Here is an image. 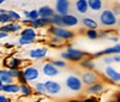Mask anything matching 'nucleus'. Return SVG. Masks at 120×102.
Here are the masks:
<instances>
[{
	"mask_svg": "<svg viewBox=\"0 0 120 102\" xmlns=\"http://www.w3.org/2000/svg\"><path fill=\"white\" fill-rule=\"evenodd\" d=\"M60 57H61V59L65 60V61L81 63L84 58H90L93 55L90 53L84 52V50H82V49H78V48H75L72 46H68L65 50H63V52L60 53Z\"/></svg>",
	"mask_w": 120,
	"mask_h": 102,
	"instance_id": "nucleus-1",
	"label": "nucleus"
},
{
	"mask_svg": "<svg viewBox=\"0 0 120 102\" xmlns=\"http://www.w3.org/2000/svg\"><path fill=\"white\" fill-rule=\"evenodd\" d=\"M23 76L18 80V83H35L40 78V70L35 65H26L22 68Z\"/></svg>",
	"mask_w": 120,
	"mask_h": 102,
	"instance_id": "nucleus-2",
	"label": "nucleus"
},
{
	"mask_svg": "<svg viewBox=\"0 0 120 102\" xmlns=\"http://www.w3.org/2000/svg\"><path fill=\"white\" fill-rule=\"evenodd\" d=\"M48 34L51 36H54V37H58L63 41H70L75 37V33L72 31L71 29H67V28H64V26H55V25H51L48 26Z\"/></svg>",
	"mask_w": 120,
	"mask_h": 102,
	"instance_id": "nucleus-3",
	"label": "nucleus"
},
{
	"mask_svg": "<svg viewBox=\"0 0 120 102\" xmlns=\"http://www.w3.org/2000/svg\"><path fill=\"white\" fill-rule=\"evenodd\" d=\"M98 19H100V23H101V25H103V26H106V28L115 26V25H116V22H118V17L114 16V13L112 12L111 8L102 10L101 13H100V16H98Z\"/></svg>",
	"mask_w": 120,
	"mask_h": 102,
	"instance_id": "nucleus-4",
	"label": "nucleus"
},
{
	"mask_svg": "<svg viewBox=\"0 0 120 102\" xmlns=\"http://www.w3.org/2000/svg\"><path fill=\"white\" fill-rule=\"evenodd\" d=\"M65 87L70 91H72V93H79V91H82V89H83V83H82L81 78L78 76L70 75L65 79Z\"/></svg>",
	"mask_w": 120,
	"mask_h": 102,
	"instance_id": "nucleus-5",
	"label": "nucleus"
},
{
	"mask_svg": "<svg viewBox=\"0 0 120 102\" xmlns=\"http://www.w3.org/2000/svg\"><path fill=\"white\" fill-rule=\"evenodd\" d=\"M28 55L31 60H36V61L45 60V59H47V55H48V47L47 46L34 47V48H31L29 50Z\"/></svg>",
	"mask_w": 120,
	"mask_h": 102,
	"instance_id": "nucleus-6",
	"label": "nucleus"
},
{
	"mask_svg": "<svg viewBox=\"0 0 120 102\" xmlns=\"http://www.w3.org/2000/svg\"><path fill=\"white\" fill-rule=\"evenodd\" d=\"M45 83V90H46V95H49V96H54V95H58L63 91V85L59 83L56 80H53V79H48Z\"/></svg>",
	"mask_w": 120,
	"mask_h": 102,
	"instance_id": "nucleus-7",
	"label": "nucleus"
},
{
	"mask_svg": "<svg viewBox=\"0 0 120 102\" xmlns=\"http://www.w3.org/2000/svg\"><path fill=\"white\" fill-rule=\"evenodd\" d=\"M79 78H81L83 85H93L95 84L96 82H98V75L95 72V71H84V72H82V75L79 76Z\"/></svg>",
	"mask_w": 120,
	"mask_h": 102,
	"instance_id": "nucleus-8",
	"label": "nucleus"
},
{
	"mask_svg": "<svg viewBox=\"0 0 120 102\" xmlns=\"http://www.w3.org/2000/svg\"><path fill=\"white\" fill-rule=\"evenodd\" d=\"M41 71H42V73H43L46 77H49V78L56 77V76L60 73L59 68H56L55 66H53L48 60L45 61V63L42 64V66H41Z\"/></svg>",
	"mask_w": 120,
	"mask_h": 102,
	"instance_id": "nucleus-9",
	"label": "nucleus"
},
{
	"mask_svg": "<svg viewBox=\"0 0 120 102\" xmlns=\"http://www.w3.org/2000/svg\"><path fill=\"white\" fill-rule=\"evenodd\" d=\"M105 75L113 83H119L120 82V72L115 70V67H113L112 65H107L105 67Z\"/></svg>",
	"mask_w": 120,
	"mask_h": 102,
	"instance_id": "nucleus-10",
	"label": "nucleus"
},
{
	"mask_svg": "<svg viewBox=\"0 0 120 102\" xmlns=\"http://www.w3.org/2000/svg\"><path fill=\"white\" fill-rule=\"evenodd\" d=\"M106 89H107L106 84L98 80V82H96L95 84L89 85L86 88V94H90V95H100V94L105 93Z\"/></svg>",
	"mask_w": 120,
	"mask_h": 102,
	"instance_id": "nucleus-11",
	"label": "nucleus"
},
{
	"mask_svg": "<svg viewBox=\"0 0 120 102\" xmlns=\"http://www.w3.org/2000/svg\"><path fill=\"white\" fill-rule=\"evenodd\" d=\"M79 24V18L75 15L67 13L65 16H63V26L64 28H75Z\"/></svg>",
	"mask_w": 120,
	"mask_h": 102,
	"instance_id": "nucleus-12",
	"label": "nucleus"
},
{
	"mask_svg": "<svg viewBox=\"0 0 120 102\" xmlns=\"http://www.w3.org/2000/svg\"><path fill=\"white\" fill-rule=\"evenodd\" d=\"M55 13L60 16H65L70 11V1L68 0H56L55 4Z\"/></svg>",
	"mask_w": 120,
	"mask_h": 102,
	"instance_id": "nucleus-13",
	"label": "nucleus"
},
{
	"mask_svg": "<svg viewBox=\"0 0 120 102\" xmlns=\"http://www.w3.org/2000/svg\"><path fill=\"white\" fill-rule=\"evenodd\" d=\"M115 54H120V42L115 43L112 47H107L103 50H100V52L94 54V57H105V55H115Z\"/></svg>",
	"mask_w": 120,
	"mask_h": 102,
	"instance_id": "nucleus-14",
	"label": "nucleus"
},
{
	"mask_svg": "<svg viewBox=\"0 0 120 102\" xmlns=\"http://www.w3.org/2000/svg\"><path fill=\"white\" fill-rule=\"evenodd\" d=\"M23 60L18 58H7V60H4L5 68L13 70V68H22Z\"/></svg>",
	"mask_w": 120,
	"mask_h": 102,
	"instance_id": "nucleus-15",
	"label": "nucleus"
},
{
	"mask_svg": "<svg viewBox=\"0 0 120 102\" xmlns=\"http://www.w3.org/2000/svg\"><path fill=\"white\" fill-rule=\"evenodd\" d=\"M37 11H38L40 18H53V16L55 15V10L48 5L41 6Z\"/></svg>",
	"mask_w": 120,
	"mask_h": 102,
	"instance_id": "nucleus-16",
	"label": "nucleus"
},
{
	"mask_svg": "<svg viewBox=\"0 0 120 102\" xmlns=\"http://www.w3.org/2000/svg\"><path fill=\"white\" fill-rule=\"evenodd\" d=\"M0 82L3 84H8V83H12V82H16L11 75V71L8 68H0Z\"/></svg>",
	"mask_w": 120,
	"mask_h": 102,
	"instance_id": "nucleus-17",
	"label": "nucleus"
},
{
	"mask_svg": "<svg viewBox=\"0 0 120 102\" xmlns=\"http://www.w3.org/2000/svg\"><path fill=\"white\" fill-rule=\"evenodd\" d=\"M19 90H21V84H19L18 82H12V83H8V84H4L3 93H5V94H18Z\"/></svg>",
	"mask_w": 120,
	"mask_h": 102,
	"instance_id": "nucleus-18",
	"label": "nucleus"
},
{
	"mask_svg": "<svg viewBox=\"0 0 120 102\" xmlns=\"http://www.w3.org/2000/svg\"><path fill=\"white\" fill-rule=\"evenodd\" d=\"M79 66L82 68H84L85 71H95L96 70V63L94 61V58H84L81 63H79Z\"/></svg>",
	"mask_w": 120,
	"mask_h": 102,
	"instance_id": "nucleus-19",
	"label": "nucleus"
},
{
	"mask_svg": "<svg viewBox=\"0 0 120 102\" xmlns=\"http://www.w3.org/2000/svg\"><path fill=\"white\" fill-rule=\"evenodd\" d=\"M82 24L85 29H94V30H97L98 28V23L91 17H83L82 18Z\"/></svg>",
	"mask_w": 120,
	"mask_h": 102,
	"instance_id": "nucleus-20",
	"label": "nucleus"
},
{
	"mask_svg": "<svg viewBox=\"0 0 120 102\" xmlns=\"http://www.w3.org/2000/svg\"><path fill=\"white\" fill-rule=\"evenodd\" d=\"M88 1V7L94 12H100L103 8V1L102 0H86Z\"/></svg>",
	"mask_w": 120,
	"mask_h": 102,
	"instance_id": "nucleus-21",
	"label": "nucleus"
},
{
	"mask_svg": "<svg viewBox=\"0 0 120 102\" xmlns=\"http://www.w3.org/2000/svg\"><path fill=\"white\" fill-rule=\"evenodd\" d=\"M19 36H26V37L37 38L38 37V31L35 30L34 28H31V26H24L21 30V33H19Z\"/></svg>",
	"mask_w": 120,
	"mask_h": 102,
	"instance_id": "nucleus-22",
	"label": "nucleus"
},
{
	"mask_svg": "<svg viewBox=\"0 0 120 102\" xmlns=\"http://www.w3.org/2000/svg\"><path fill=\"white\" fill-rule=\"evenodd\" d=\"M75 7H76V10H77V12L81 13V15H85V13L89 11L88 1H86V0H76Z\"/></svg>",
	"mask_w": 120,
	"mask_h": 102,
	"instance_id": "nucleus-23",
	"label": "nucleus"
},
{
	"mask_svg": "<svg viewBox=\"0 0 120 102\" xmlns=\"http://www.w3.org/2000/svg\"><path fill=\"white\" fill-rule=\"evenodd\" d=\"M24 97H30L33 94H34V90H33V87H30L29 83H21V90H19Z\"/></svg>",
	"mask_w": 120,
	"mask_h": 102,
	"instance_id": "nucleus-24",
	"label": "nucleus"
},
{
	"mask_svg": "<svg viewBox=\"0 0 120 102\" xmlns=\"http://www.w3.org/2000/svg\"><path fill=\"white\" fill-rule=\"evenodd\" d=\"M37 41V38L34 37H26V36H19L17 40V43L19 46H29V45H33Z\"/></svg>",
	"mask_w": 120,
	"mask_h": 102,
	"instance_id": "nucleus-25",
	"label": "nucleus"
},
{
	"mask_svg": "<svg viewBox=\"0 0 120 102\" xmlns=\"http://www.w3.org/2000/svg\"><path fill=\"white\" fill-rule=\"evenodd\" d=\"M33 90L38 95L46 96V90H45V83L43 82H35L34 87H33Z\"/></svg>",
	"mask_w": 120,
	"mask_h": 102,
	"instance_id": "nucleus-26",
	"label": "nucleus"
},
{
	"mask_svg": "<svg viewBox=\"0 0 120 102\" xmlns=\"http://www.w3.org/2000/svg\"><path fill=\"white\" fill-rule=\"evenodd\" d=\"M6 15L11 19V22H21L22 20V16L15 10H6Z\"/></svg>",
	"mask_w": 120,
	"mask_h": 102,
	"instance_id": "nucleus-27",
	"label": "nucleus"
},
{
	"mask_svg": "<svg viewBox=\"0 0 120 102\" xmlns=\"http://www.w3.org/2000/svg\"><path fill=\"white\" fill-rule=\"evenodd\" d=\"M48 61L56 68H63V67H66V65H67V63L63 59H49Z\"/></svg>",
	"mask_w": 120,
	"mask_h": 102,
	"instance_id": "nucleus-28",
	"label": "nucleus"
},
{
	"mask_svg": "<svg viewBox=\"0 0 120 102\" xmlns=\"http://www.w3.org/2000/svg\"><path fill=\"white\" fill-rule=\"evenodd\" d=\"M85 35L89 40H97L100 37V33L97 31V30H94V29H86L85 31Z\"/></svg>",
	"mask_w": 120,
	"mask_h": 102,
	"instance_id": "nucleus-29",
	"label": "nucleus"
},
{
	"mask_svg": "<svg viewBox=\"0 0 120 102\" xmlns=\"http://www.w3.org/2000/svg\"><path fill=\"white\" fill-rule=\"evenodd\" d=\"M52 22L53 24L52 25H55V26H63V16H60L58 13H55L52 18Z\"/></svg>",
	"mask_w": 120,
	"mask_h": 102,
	"instance_id": "nucleus-30",
	"label": "nucleus"
},
{
	"mask_svg": "<svg viewBox=\"0 0 120 102\" xmlns=\"http://www.w3.org/2000/svg\"><path fill=\"white\" fill-rule=\"evenodd\" d=\"M11 71V75L13 77L15 80H19L23 76V72H22V68H13V70H10Z\"/></svg>",
	"mask_w": 120,
	"mask_h": 102,
	"instance_id": "nucleus-31",
	"label": "nucleus"
},
{
	"mask_svg": "<svg viewBox=\"0 0 120 102\" xmlns=\"http://www.w3.org/2000/svg\"><path fill=\"white\" fill-rule=\"evenodd\" d=\"M0 31L6 33V34H11V33H13V30H12V22H10V23H7V24L0 25Z\"/></svg>",
	"mask_w": 120,
	"mask_h": 102,
	"instance_id": "nucleus-32",
	"label": "nucleus"
},
{
	"mask_svg": "<svg viewBox=\"0 0 120 102\" xmlns=\"http://www.w3.org/2000/svg\"><path fill=\"white\" fill-rule=\"evenodd\" d=\"M38 18H40V15H38L37 10H30L29 11V19L31 20V22H34V20H36Z\"/></svg>",
	"mask_w": 120,
	"mask_h": 102,
	"instance_id": "nucleus-33",
	"label": "nucleus"
},
{
	"mask_svg": "<svg viewBox=\"0 0 120 102\" xmlns=\"http://www.w3.org/2000/svg\"><path fill=\"white\" fill-rule=\"evenodd\" d=\"M49 42H51V45H53V46L55 47V46H59V45H64L65 41L60 40V38H58V37H54V36H51V38H49Z\"/></svg>",
	"mask_w": 120,
	"mask_h": 102,
	"instance_id": "nucleus-34",
	"label": "nucleus"
},
{
	"mask_svg": "<svg viewBox=\"0 0 120 102\" xmlns=\"http://www.w3.org/2000/svg\"><path fill=\"white\" fill-rule=\"evenodd\" d=\"M102 63H103L106 66L114 64V63H113V59H112V55H105V57H102Z\"/></svg>",
	"mask_w": 120,
	"mask_h": 102,
	"instance_id": "nucleus-35",
	"label": "nucleus"
},
{
	"mask_svg": "<svg viewBox=\"0 0 120 102\" xmlns=\"http://www.w3.org/2000/svg\"><path fill=\"white\" fill-rule=\"evenodd\" d=\"M111 10H112V12L114 13L115 17H119V16H120V6H119V5H114Z\"/></svg>",
	"mask_w": 120,
	"mask_h": 102,
	"instance_id": "nucleus-36",
	"label": "nucleus"
},
{
	"mask_svg": "<svg viewBox=\"0 0 120 102\" xmlns=\"http://www.w3.org/2000/svg\"><path fill=\"white\" fill-rule=\"evenodd\" d=\"M0 102H11V100L5 94H0Z\"/></svg>",
	"mask_w": 120,
	"mask_h": 102,
	"instance_id": "nucleus-37",
	"label": "nucleus"
},
{
	"mask_svg": "<svg viewBox=\"0 0 120 102\" xmlns=\"http://www.w3.org/2000/svg\"><path fill=\"white\" fill-rule=\"evenodd\" d=\"M107 38H108V40H111V41H113L114 43H119V37H118L116 35H109Z\"/></svg>",
	"mask_w": 120,
	"mask_h": 102,
	"instance_id": "nucleus-38",
	"label": "nucleus"
},
{
	"mask_svg": "<svg viewBox=\"0 0 120 102\" xmlns=\"http://www.w3.org/2000/svg\"><path fill=\"white\" fill-rule=\"evenodd\" d=\"M112 59H113V63L114 64H120V54L112 55Z\"/></svg>",
	"mask_w": 120,
	"mask_h": 102,
	"instance_id": "nucleus-39",
	"label": "nucleus"
},
{
	"mask_svg": "<svg viewBox=\"0 0 120 102\" xmlns=\"http://www.w3.org/2000/svg\"><path fill=\"white\" fill-rule=\"evenodd\" d=\"M105 102H120V96H118L115 98H109V100H107Z\"/></svg>",
	"mask_w": 120,
	"mask_h": 102,
	"instance_id": "nucleus-40",
	"label": "nucleus"
},
{
	"mask_svg": "<svg viewBox=\"0 0 120 102\" xmlns=\"http://www.w3.org/2000/svg\"><path fill=\"white\" fill-rule=\"evenodd\" d=\"M7 36H8V34H6V33H3V31H0V40L6 38Z\"/></svg>",
	"mask_w": 120,
	"mask_h": 102,
	"instance_id": "nucleus-41",
	"label": "nucleus"
},
{
	"mask_svg": "<svg viewBox=\"0 0 120 102\" xmlns=\"http://www.w3.org/2000/svg\"><path fill=\"white\" fill-rule=\"evenodd\" d=\"M22 15H23V17H24V18H29V11H26V10H23Z\"/></svg>",
	"mask_w": 120,
	"mask_h": 102,
	"instance_id": "nucleus-42",
	"label": "nucleus"
},
{
	"mask_svg": "<svg viewBox=\"0 0 120 102\" xmlns=\"http://www.w3.org/2000/svg\"><path fill=\"white\" fill-rule=\"evenodd\" d=\"M3 88H4V84L0 82V93H3Z\"/></svg>",
	"mask_w": 120,
	"mask_h": 102,
	"instance_id": "nucleus-43",
	"label": "nucleus"
},
{
	"mask_svg": "<svg viewBox=\"0 0 120 102\" xmlns=\"http://www.w3.org/2000/svg\"><path fill=\"white\" fill-rule=\"evenodd\" d=\"M0 13H6V10L5 8H0Z\"/></svg>",
	"mask_w": 120,
	"mask_h": 102,
	"instance_id": "nucleus-44",
	"label": "nucleus"
},
{
	"mask_svg": "<svg viewBox=\"0 0 120 102\" xmlns=\"http://www.w3.org/2000/svg\"><path fill=\"white\" fill-rule=\"evenodd\" d=\"M5 1H6V0H0V6H1V5H3Z\"/></svg>",
	"mask_w": 120,
	"mask_h": 102,
	"instance_id": "nucleus-45",
	"label": "nucleus"
},
{
	"mask_svg": "<svg viewBox=\"0 0 120 102\" xmlns=\"http://www.w3.org/2000/svg\"><path fill=\"white\" fill-rule=\"evenodd\" d=\"M116 24H118V25L120 26V18H118V22H116Z\"/></svg>",
	"mask_w": 120,
	"mask_h": 102,
	"instance_id": "nucleus-46",
	"label": "nucleus"
},
{
	"mask_svg": "<svg viewBox=\"0 0 120 102\" xmlns=\"http://www.w3.org/2000/svg\"><path fill=\"white\" fill-rule=\"evenodd\" d=\"M0 46H1V45H0Z\"/></svg>",
	"mask_w": 120,
	"mask_h": 102,
	"instance_id": "nucleus-47",
	"label": "nucleus"
},
{
	"mask_svg": "<svg viewBox=\"0 0 120 102\" xmlns=\"http://www.w3.org/2000/svg\"><path fill=\"white\" fill-rule=\"evenodd\" d=\"M119 6H120V5H119Z\"/></svg>",
	"mask_w": 120,
	"mask_h": 102,
	"instance_id": "nucleus-48",
	"label": "nucleus"
}]
</instances>
